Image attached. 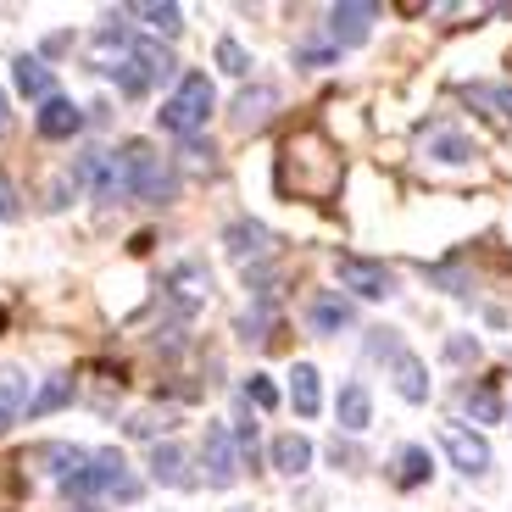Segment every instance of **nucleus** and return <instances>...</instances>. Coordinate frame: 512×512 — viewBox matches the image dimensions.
I'll return each mask as SVG.
<instances>
[{
    "mask_svg": "<svg viewBox=\"0 0 512 512\" xmlns=\"http://www.w3.org/2000/svg\"><path fill=\"white\" fill-rule=\"evenodd\" d=\"M62 496H73L78 507H90V501H134L140 479H134L123 451H90V462L62 485Z\"/></svg>",
    "mask_w": 512,
    "mask_h": 512,
    "instance_id": "1",
    "label": "nucleus"
},
{
    "mask_svg": "<svg viewBox=\"0 0 512 512\" xmlns=\"http://www.w3.org/2000/svg\"><path fill=\"white\" fill-rule=\"evenodd\" d=\"M218 112V90H212V78L206 73H184L167 95V106L156 112V128L162 134H179V140H201L206 117Z\"/></svg>",
    "mask_w": 512,
    "mask_h": 512,
    "instance_id": "2",
    "label": "nucleus"
},
{
    "mask_svg": "<svg viewBox=\"0 0 512 512\" xmlns=\"http://www.w3.org/2000/svg\"><path fill=\"white\" fill-rule=\"evenodd\" d=\"M123 167H128V195H134V201H173V195H179V173H173L167 156H156L145 140L123 145Z\"/></svg>",
    "mask_w": 512,
    "mask_h": 512,
    "instance_id": "3",
    "label": "nucleus"
},
{
    "mask_svg": "<svg viewBox=\"0 0 512 512\" xmlns=\"http://www.w3.org/2000/svg\"><path fill=\"white\" fill-rule=\"evenodd\" d=\"M201 479L212 490H229L234 479H240V440H234V429L218 418L201 429Z\"/></svg>",
    "mask_w": 512,
    "mask_h": 512,
    "instance_id": "4",
    "label": "nucleus"
},
{
    "mask_svg": "<svg viewBox=\"0 0 512 512\" xmlns=\"http://www.w3.org/2000/svg\"><path fill=\"white\" fill-rule=\"evenodd\" d=\"M334 279L346 284L351 295H362V301H390L396 295V273L384 268V262H373V256H357V251L334 256Z\"/></svg>",
    "mask_w": 512,
    "mask_h": 512,
    "instance_id": "5",
    "label": "nucleus"
},
{
    "mask_svg": "<svg viewBox=\"0 0 512 512\" xmlns=\"http://www.w3.org/2000/svg\"><path fill=\"white\" fill-rule=\"evenodd\" d=\"M440 451L451 457V468H457L462 479H485L490 474V440L479 435V429L446 423V429H440Z\"/></svg>",
    "mask_w": 512,
    "mask_h": 512,
    "instance_id": "6",
    "label": "nucleus"
},
{
    "mask_svg": "<svg viewBox=\"0 0 512 512\" xmlns=\"http://www.w3.org/2000/svg\"><path fill=\"white\" fill-rule=\"evenodd\" d=\"M373 17H379V6H362V0L329 6V17H323V39H329L334 51H340V45H362V39L373 34Z\"/></svg>",
    "mask_w": 512,
    "mask_h": 512,
    "instance_id": "7",
    "label": "nucleus"
},
{
    "mask_svg": "<svg viewBox=\"0 0 512 512\" xmlns=\"http://www.w3.org/2000/svg\"><path fill=\"white\" fill-rule=\"evenodd\" d=\"M273 112H279V90H273V84H240V95L229 101V123L240 128V134H256Z\"/></svg>",
    "mask_w": 512,
    "mask_h": 512,
    "instance_id": "8",
    "label": "nucleus"
},
{
    "mask_svg": "<svg viewBox=\"0 0 512 512\" xmlns=\"http://www.w3.org/2000/svg\"><path fill=\"white\" fill-rule=\"evenodd\" d=\"M307 323H312V334H346V329H357V307L340 290H318L307 301Z\"/></svg>",
    "mask_w": 512,
    "mask_h": 512,
    "instance_id": "9",
    "label": "nucleus"
},
{
    "mask_svg": "<svg viewBox=\"0 0 512 512\" xmlns=\"http://www.w3.org/2000/svg\"><path fill=\"white\" fill-rule=\"evenodd\" d=\"M223 251L240 262V268H251L256 256H268L273 251V234H268V223H256V218H234L229 229H223Z\"/></svg>",
    "mask_w": 512,
    "mask_h": 512,
    "instance_id": "10",
    "label": "nucleus"
},
{
    "mask_svg": "<svg viewBox=\"0 0 512 512\" xmlns=\"http://www.w3.org/2000/svg\"><path fill=\"white\" fill-rule=\"evenodd\" d=\"M84 106L78 101H67V95H51V101L34 112V128H39V140H73L78 128H84Z\"/></svg>",
    "mask_w": 512,
    "mask_h": 512,
    "instance_id": "11",
    "label": "nucleus"
},
{
    "mask_svg": "<svg viewBox=\"0 0 512 512\" xmlns=\"http://www.w3.org/2000/svg\"><path fill=\"white\" fill-rule=\"evenodd\" d=\"M151 479L167 490H190L195 485V468H190V451L173 446V440H156L151 446Z\"/></svg>",
    "mask_w": 512,
    "mask_h": 512,
    "instance_id": "12",
    "label": "nucleus"
},
{
    "mask_svg": "<svg viewBox=\"0 0 512 512\" xmlns=\"http://www.w3.org/2000/svg\"><path fill=\"white\" fill-rule=\"evenodd\" d=\"M167 301L190 318V312L206 301V262H195V256H190V262H179V268L167 273Z\"/></svg>",
    "mask_w": 512,
    "mask_h": 512,
    "instance_id": "13",
    "label": "nucleus"
},
{
    "mask_svg": "<svg viewBox=\"0 0 512 512\" xmlns=\"http://www.w3.org/2000/svg\"><path fill=\"white\" fill-rule=\"evenodd\" d=\"M474 151H479V145L468 140V134H457V128H429V134H423V156L440 162V167H468V162H474Z\"/></svg>",
    "mask_w": 512,
    "mask_h": 512,
    "instance_id": "14",
    "label": "nucleus"
},
{
    "mask_svg": "<svg viewBox=\"0 0 512 512\" xmlns=\"http://www.w3.org/2000/svg\"><path fill=\"white\" fill-rule=\"evenodd\" d=\"M12 84H17L23 101H39V106L56 95V73H51V62H39V56H17V62H12Z\"/></svg>",
    "mask_w": 512,
    "mask_h": 512,
    "instance_id": "15",
    "label": "nucleus"
},
{
    "mask_svg": "<svg viewBox=\"0 0 512 512\" xmlns=\"http://www.w3.org/2000/svg\"><path fill=\"white\" fill-rule=\"evenodd\" d=\"M462 101L479 106V112L496 117V123H512V84H501V78H474V84L462 90Z\"/></svg>",
    "mask_w": 512,
    "mask_h": 512,
    "instance_id": "16",
    "label": "nucleus"
},
{
    "mask_svg": "<svg viewBox=\"0 0 512 512\" xmlns=\"http://www.w3.org/2000/svg\"><path fill=\"white\" fill-rule=\"evenodd\" d=\"M290 407H295V418H318L323 412V379L312 362H295L290 368Z\"/></svg>",
    "mask_w": 512,
    "mask_h": 512,
    "instance_id": "17",
    "label": "nucleus"
},
{
    "mask_svg": "<svg viewBox=\"0 0 512 512\" xmlns=\"http://www.w3.org/2000/svg\"><path fill=\"white\" fill-rule=\"evenodd\" d=\"M390 384H396V396L412 401V407H423V401H429V390H435V384H429V373H423V362L412 357V351H401V357L390 362Z\"/></svg>",
    "mask_w": 512,
    "mask_h": 512,
    "instance_id": "18",
    "label": "nucleus"
},
{
    "mask_svg": "<svg viewBox=\"0 0 512 512\" xmlns=\"http://www.w3.org/2000/svg\"><path fill=\"white\" fill-rule=\"evenodd\" d=\"M390 479H396L401 490H418V485H429V479H435V457H429V451L423 446H396V462H390Z\"/></svg>",
    "mask_w": 512,
    "mask_h": 512,
    "instance_id": "19",
    "label": "nucleus"
},
{
    "mask_svg": "<svg viewBox=\"0 0 512 512\" xmlns=\"http://www.w3.org/2000/svg\"><path fill=\"white\" fill-rule=\"evenodd\" d=\"M334 418H340V429H346V435H362V429L373 423V401H368V390H362L357 379L340 384V396H334Z\"/></svg>",
    "mask_w": 512,
    "mask_h": 512,
    "instance_id": "20",
    "label": "nucleus"
},
{
    "mask_svg": "<svg viewBox=\"0 0 512 512\" xmlns=\"http://www.w3.org/2000/svg\"><path fill=\"white\" fill-rule=\"evenodd\" d=\"M128 56H134V67L145 73V84H167V78H179V62H173V51L167 45H151V39H134L128 45Z\"/></svg>",
    "mask_w": 512,
    "mask_h": 512,
    "instance_id": "21",
    "label": "nucleus"
},
{
    "mask_svg": "<svg viewBox=\"0 0 512 512\" xmlns=\"http://www.w3.org/2000/svg\"><path fill=\"white\" fill-rule=\"evenodd\" d=\"M268 457H273V468H279L284 479H301L312 468V440L307 435H279L268 446Z\"/></svg>",
    "mask_w": 512,
    "mask_h": 512,
    "instance_id": "22",
    "label": "nucleus"
},
{
    "mask_svg": "<svg viewBox=\"0 0 512 512\" xmlns=\"http://www.w3.org/2000/svg\"><path fill=\"white\" fill-rule=\"evenodd\" d=\"M67 401H73V373H51V379L39 384V396L28 401V418H51V412H62Z\"/></svg>",
    "mask_w": 512,
    "mask_h": 512,
    "instance_id": "23",
    "label": "nucleus"
},
{
    "mask_svg": "<svg viewBox=\"0 0 512 512\" xmlns=\"http://www.w3.org/2000/svg\"><path fill=\"white\" fill-rule=\"evenodd\" d=\"M462 412H468V418H479V423H496V418H507V412H501V396H496V384H462Z\"/></svg>",
    "mask_w": 512,
    "mask_h": 512,
    "instance_id": "24",
    "label": "nucleus"
},
{
    "mask_svg": "<svg viewBox=\"0 0 512 512\" xmlns=\"http://www.w3.org/2000/svg\"><path fill=\"white\" fill-rule=\"evenodd\" d=\"M23 412H28V379L23 373H0V429L23 418Z\"/></svg>",
    "mask_w": 512,
    "mask_h": 512,
    "instance_id": "25",
    "label": "nucleus"
},
{
    "mask_svg": "<svg viewBox=\"0 0 512 512\" xmlns=\"http://www.w3.org/2000/svg\"><path fill=\"white\" fill-rule=\"evenodd\" d=\"M128 17H140V23L162 28V34H179L184 28V6H173V0H162V6H128Z\"/></svg>",
    "mask_w": 512,
    "mask_h": 512,
    "instance_id": "26",
    "label": "nucleus"
},
{
    "mask_svg": "<svg viewBox=\"0 0 512 512\" xmlns=\"http://www.w3.org/2000/svg\"><path fill=\"white\" fill-rule=\"evenodd\" d=\"M268 323H273V301H256L251 312H240V323H234V329H240L245 346H262V340H268Z\"/></svg>",
    "mask_w": 512,
    "mask_h": 512,
    "instance_id": "27",
    "label": "nucleus"
},
{
    "mask_svg": "<svg viewBox=\"0 0 512 512\" xmlns=\"http://www.w3.org/2000/svg\"><path fill=\"white\" fill-rule=\"evenodd\" d=\"M218 67H223L229 78H245V73H251V51H245L234 34H223V39H218Z\"/></svg>",
    "mask_w": 512,
    "mask_h": 512,
    "instance_id": "28",
    "label": "nucleus"
},
{
    "mask_svg": "<svg viewBox=\"0 0 512 512\" xmlns=\"http://www.w3.org/2000/svg\"><path fill=\"white\" fill-rule=\"evenodd\" d=\"M240 396H251L256 407H279V390H273V384L262 379V373H251V379H245V390H240Z\"/></svg>",
    "mask_w": 512,
    "mask_h": 512,
    "instance_id": "29",
    "label": "nucleus"
},
{
    "mask_svg": "<svg viewBox=\"0 0 512 512\" xmlns=\"http://www.w3.org/2000/svg\"><path fill=\"white\" fill-rule=\"evenodd\" d=\"M446 357H451V362H479V340H474V334H451V340H446Z\"/></svg>",
    "mask_w": 512,
    "mask_h": 512,
    "instance_id": "30",
    "label": "nucleus"
},
{
    "mask_svg": "<svg viewBox=\"0 0 512 512\" xmlns=\"http://www.w3.org/2000/svg\"><path fill=\"white\" fill-rule=\"evenodd\" d=\"M334 56H340L334 45H301V51H295V62H301V67H329Z\"/></svg>",
    "mask_w": 512,
    "mask_h": 512,
    "instance_id": "31",
    "label": "nucleus"
},
{
    "mask_svg": "<svg viewBox=\"0 0 512 512\" xmlns=\"http://www.w3.org/2000/svg\"><path fill=\"white\" fill-rule=\"evenodd\" d=\"M0 218H17V190H12L6 173H0Z\"/></svg>",
    "mask_w": 512,
    "mask_h": 512,
    "instance_id": "32",
    "label": "nucleus"
},
{
    "mask_svg": "<svg viewBox=\"0 0 512 512\" xmlns=\"http://www.w3.org/2000/svg\"><path fill=\"white\" fill-rule=\"evenodd\" d=\"M12 134V106H6V95H0V140Z\"/></svg>",
    "mask_w": 512,
    "mask_h": 512,
    "instance_id": "33",
    "label": "nucleus"
},
{
    "mask_svg": "<svg viewBox=\"0 0 512 512\" xmlns=\"http://www.w3.org/2000/svg\"><path fill=\"white\" fill-rule=\"evenodd\" d=\"M67 512H95V507H67Z\"/></svg>",
    "mask_w": 512,
    "mask_h": 512,
    "instance_id": "34",
    "label": "nucleus"
},
{
    "mask_svg": "<svg viewBox=\"0 0 512 512\" xmlns=\"http://www.w3.org/2000/svg\"><path fill=\"white\" fill-rule=\"evenodd\" d=\"M0 334H6V312H0Z\"/></svg>",
    "mask_w": 512,
    "mask_h": 512,
    "instance_id": "35",
    "label": "nucleus"
}]
</instances>
